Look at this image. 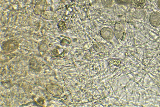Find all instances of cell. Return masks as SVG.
Here are the masks:
<instances>
[{
    "label": "cell",
    "instance_id": "1",
    "mask_svg": "<svg viewBox=\"0 0 160 107\" xmlns=\"http://www.w3.org/2000/svg\"><path fill=\"white\" fill-rule=\"evenodd\" d=\"M47 6V4L46 0H39L34 6L33 12L37 15L42 13L45 11Z\"/></svg>",
    "mask_w": 160,
    "mask_h": 107
},
{
    "label": "cell",
    "instance_id": "8",
    "mask_svg": "<svg viewBox=\"0 0 160 107\" xmlns=\"http://www.w3.org/2000/svg\"><path fill=\"white\" fill-rule=\"evenodd\" d=\"M58 29L61 30H66L68 27V24L65 21L61 20L60 21L58 24Z\"/></svg>",
    "mask_w": 160,
    "mask_h": 107
},
{
    "label": "cell",
    "instance_id": "3",
    "mask_svg": "<svg viewBox=\"0 0 160 107\" xmlns=\"http://www.w3.org/2000/svg\"><path fill=\"white\" fill-rule=\"evenodd\" d=\"M149 22L152 26L157 28L160 25V14L157 11L152 12L151 14Z\"/></svg>",
    "mask_w": 160,
    "mask_h": 107
},
{
    "label": "cell",
    "instance_id": "2",
    "mask_svg": "<svg viewBox=\"0 0 160 107\" xmlns=\"http://www.w3.org/2000/svg\"><path fill=\"white\" fill-rule=\"evenodd\" d=\"M114 34L117 40H119L122 39L124 34V29L120 22H117L115 23L114 28Z\"/></svg>",
    "mask_w": 160,
    "mask_h": 107
},
{
    "label": "cell",
    "instance_id": "4",
    "mask_svg": "<svg viewBox=\"0 0 160 107\" xmlns=\"http://www.w3.org/2000/svg\"><path fill=\"white\" fill-rule=\"evenodd\" d=\"M100 33L102 38L106 40H111L114 35L113 31L111 29L108 27H104L102 28L100 30Z\"/></svg>",
    "mask_w": 160,
    "mask_h": 107
},
{
    "label": "cell",
    "instance_id": "11",
    "mask_svg": "<svg viewBox=\"0 0 160 107\" xmlns=\"http://www.w3.org/2000/svg\"><path fill=\"white\" fill-rule=\"evenodd\" d=\"M158 8L160 9V0H158Z\"/></svg>",
    "mask_w": 160,
    "mask_h": 107
},
{
    "label": "cell",
    "instance_id": "5",
    "mask_svg": "<svg viewBox=\"0 0 160 107\" xmlns=\"http://www.w3.org/2000/svg\"><path fill=\"white\" fill-rule=\"evenodd\" d=\"M42 17L45 19L49 20H53L58 17V14L55 12L52 11H45L42 13Z\"/></svg>",
    "mask_w": 160,
    "mask_h": 107
},
{
    "label": "cell",
    "instance_id": "9",
    "mask_svg": "<svg viewBox=\"0 0 160 107\" xmlns=\"http://www.w3.org/2000/svg\"><path fill=\"white\" fill-rule=\"evenodd\" d=\"M115 2L118 4L127 5L131 3L132 0H114Z\"/></svg>",
    "mask_w": 160,
    "mask_h": 107
},
{
    "label": "cell",
    "instance_id": "10",
    "mask_svg": "<svg viewBox=\"0 0 160 107\" xmlns=\"http://www.w3.org/2000/svg\"><path fill=\"white\" fill-rule=\"evenodd\" d=\"M113 0H101L102 5L105 7H109L111 5Z\"/></svg>",
    "mask_w": 160,
    "mask_h": 107
},
{
    "label": "cell",
    "instance_id": "7",
    "mask_svg": "<svg viewBox=\"0 0 160 107\" xmlns=\"http://www.w3.org/2000/svg\"><path fill=\"white\" fill-rule=\"evenodd\" d=\"M93 47L97 52L100 53H104L105 51V48L104 45L99 42H96L93 44Z\"/></svg>",
    "mask_w": 160,
    "mask_h": 107
},
{
    "label": "cell",
    "instance_id": "6",
    "mask_svg": "<svg viewBox=\"0 0 160 107\" xmlns=\"http://www.w3.org/2000/svg\"><path fill=\"white\" fill-rule=\"evenodd\" d=\"M131 3L134 8H141L145 5L146 1V0H132Z\"/></svg>",
    "mask_w": 160,
    "mask_h": 107
}]
</instances>
